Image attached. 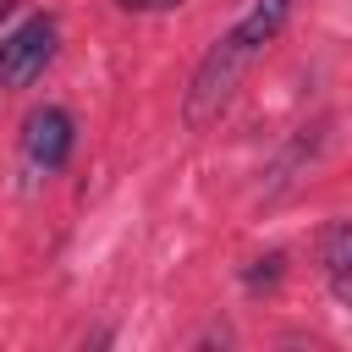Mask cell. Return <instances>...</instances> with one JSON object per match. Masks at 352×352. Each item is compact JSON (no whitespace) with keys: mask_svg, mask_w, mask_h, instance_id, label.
Segmentation results:
<instances>
[{"mask_svg":"<svg viewBox=\"0 0 352 352\" xmlns=\"http://www.w3.org/2000/svg\"><path fill=\"white\" fill-rule=\"evenodd\" d=\"M292 6H297V0H242L236 22L204 50V60H198V72H192V82H187L182 121H187L192 132L209 126V121L231 104V94H236V82L248 77V66H253V60L270 50V38L286 28Z\"/></svg>","mask_w":352,"mask_h":352,"instance_id":"obj_1","label":"cell"},{"mask_svg":"<svg viewBox=\"0 0 352 352\" xmlns=\"http://www.w3.org/2000/svg\"><path fill=\"white\" fill-rule=\"evenodd\" d=\"M55 38H60V28H55L50 11L11 28L0 38V88H28L33 77H44V66L55 60Z\"/></svg>","mask_w":352,"mask_h":352,"instance_id":"obj_2","label":"cell"},{"mask_svg":"<svg viewBox=\"0 0 352 352\" xmlns=\"http://www.w3.org/2000/svg\"><path fill=\"white\" fill-rule=\"evenodd\" d=\"M72 143H77V121L60 110V104H44L22 121V160L38 170V176H55L66 160H72Z\"/></svg>","mask_w":352,"mask_h":352,"instance_id":"obj_3","label":"cell"},{"mask_svg":"<svg viewBox=\"0 0 352 352\" xmlns=\"http://www.w3.org/2000/svg\"><path fill=\"white\" fill-rule=\"evenodd\" d=\"M319 270H324V286L341 308H352V220H336L324 236H319Z\"/></svg>","mask_w":352,"mask_h":352,"instance_id":"obj_4","label":"cell"},{"mask_svg":"<svg viewBox=\"0 0 352 352\" xmlns=\"http://www.w3.org/2000/svg\"><path fill=\"white\" fill-rule=\"evenodd\" d=\"M280 264H286L280 253H270V258H253V270L242 275V280H248V292H258V286H275V280H280Z\"/></svg>","mask_w":352,"mask_h":352,"instance_id":"obj_5","label":"cell"},{"mask_svg":"<svg viewBox=\"0 0 352 352\" xmlns=\"http://www.w3.org/2000/svg\"><path fill=\"white\" fill-rule=\"evenodd\" d=\"M121 11H170V6H182V0H116Z\"/></svg>","mask_w":352,"mask_h":352,"instance_id":"obj_6","label":"cell"}]
</instances>
